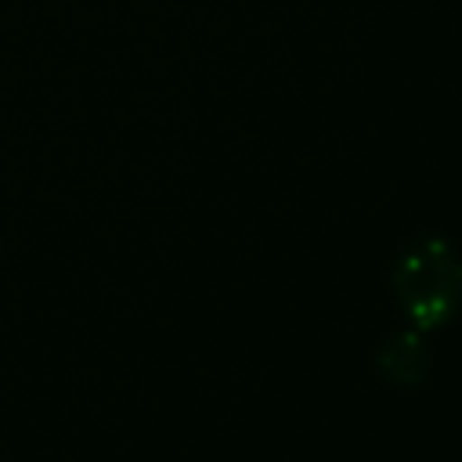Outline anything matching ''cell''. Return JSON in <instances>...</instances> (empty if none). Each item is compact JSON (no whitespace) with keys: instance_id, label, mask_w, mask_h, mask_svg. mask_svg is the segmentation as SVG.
<instances>
[{"instance_id":"obj_1","label":"cell","mask_w":462,"mask_h":462,"mask_svg":"<svg viewBox=\"0 0 462 462\" xmlns=\"http://www.w3.org/2000/svg\"><path fill=\"white\" fill-rule=\"evenodd\" d=\"M390 292L419 332L444 328L462 307V253L440 235L415 238L390 267Z\"/></svg>"},{"instance_id":"obj_2","label":"cell","mask_w":462,"mask_h":462,"mask_svg":"<svg viewBox=\"0 0 462 462\" xmlns=\"http://www.w3.org/2000/svg\"><path fill=\"white\" fill-rule=\"evenodd\" d=\"M372 365L386 383L411 390L430 372V346H426L419 328H404V332H393L379 343V350L372 354Z\"/></svg>"}]
</instances>
